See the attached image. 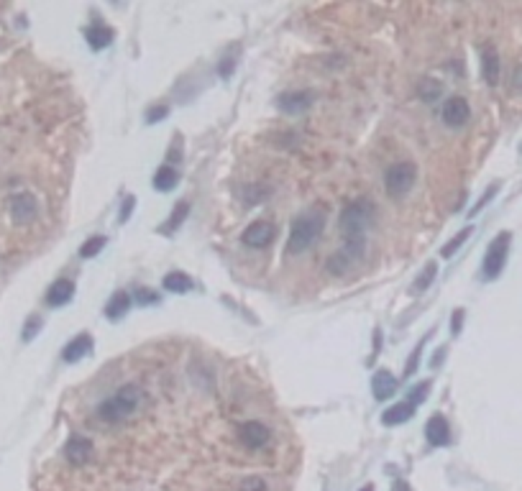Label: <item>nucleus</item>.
I'll return each instance as SVG.
<instances>
[{
    "label": "nucleus",
    "mask_w": 522,
    "mask_h": 491,
    "mask_svg": "<svg viewBox=\"0 0 522 491\" xmlns=\"http://www.w3.org/2000/svg\"><path fill=\"white\" fill-rule=\"evenodd\" d=\"M323 225H325V215L323 210H308L297 215L295 223H292V233H290V253H300V251H308L310 246H315V241L320 238L323 233Z\"/></svg>",
    "instance_id": "f03ea898"
},
{
    "label": "nucleus",
    "mask_w": 522,
    "mask_h": 491,
    "mask_svg": "<svg viewBox=\"0 0 522 491\" xmlns=\"http://www.w3.org/2000/svg\"><path fill=\"white\" fill-rule=\"evenodd\" d=\"M371 389H374V396H377L379 402L389 399V396L397 392L395 374H389V371H377V374H374V379H371Z\"/></svg>",
    "instance_id": "dca6fc26"
},
{
    "label": "nucleus",
    "mask_w": 522,
    "mask_h": 491,
    "mask_svg": "<svg viewBox=\"0 0 522 491\" xmlns=\"http://www.w3.org/2000/svg\"><path fill=\"white\" fill-rule=\"evenodd\" d=\"M361 491H374V486H371V483H366V486H364Z\"/></svg>",
    "instance_id": "58836bf2"
},
{
    "label": "nucleus",
    "mask_w": 522,
    "mask_h": 491,
    "mask_svg": "<svg viewBox=\"0 0 522 491\" xmlns=\"http://www.w3.org/2000/svg\"><path fill=\"white\" fill-rule=\"evenodd\" d=\"M103 246H105V236H92V238H87L85 246L79 249V256H82V259H92V256H97V253L103 251Z\"/></svg>",
    "instance_id": "5701e85b"
},
{
    "label": "nucleus",
    "mask_w": 522,
    "mask_h": 491,
    "mask_svg": "<svg viewBox=\"0 0 522 491\" xmlns=\"http://www.w3.org/2000/svg\"><path fill=\"white\" fill-rule=\"evenodd\" d=\"M174 184H177V169H174V166H169V164L159 166V169H156V174H154V187H156V190L166 192V190H172Z\"/></svg>",
    "instance_id": "412c9836"
},
{
    "label": "nucleus",
    "mask_w": 522,
    "mask_h": 491,
    "mask_svg": "<svg viewBox=\"0 0 522 491\" xmlns=\"http://www.w3.org/2000/svg\"><path fill=\"white\" fill-rule=\"evenodd\" d=\"M482 75L486 85H497L499 82V54L494 47H486L482 51Z\"/></svg>",
    "instance_id": "2eb2a0df"
},
{
    "label": "nucleus",
    "mask_w": 522,
    "mask_h": 491,
    "mask_svg": "<svg viewBox=\"0 0 522 491\" xmlns=\"http://www.w3.org/2000/svg\"><path fill=\"white\" fill-rule=\"evenodd\" d=\"M461 323H464V310H456L453 318H451V330H453V336L461 333Z\"/></svg>",
    "instance_id": "c9c22d12"
},
{
    "label": "nucleus",
    "mask_w": 522,
    "mask_h": 491,
    "mask_svg": "<svg viewBox=\"0 0 522 491\" xmlns=\"http://www.w3.org/2000/svg\"><path fill=\"white\" fill-rule=\"evenodd\" d=\"M92 440L90 438H82V435H72L69 443L64 445V455L72 466H85L90 458H92Z\"/></svg>",
    "instance_id": "6e6552de"
},
{
    "label": "nucleus",
    "mask_w": 522,
    "mask_h": 491,
    "mask_svg": "<svg viewBox=\"0 0 522 491\" xmlns=\"http://www.w3.org/2000/svg\"><path fill=\"white\" fill-rule=\"evenodd\" d=\"M471 233H474V228H471V225H466L464 231H458V233H456L453 238H451V241H448V243H445V246H443V249H440V256H443V259H451V256H453L456 251H458V249H461V246H464L466 238H469Z\"/></svg>",
    "instance_id": "4be33fe9"
},
{
    "label": "nucleus",
    "mask_w": 522,
    "mask_h": 491,
    "mask_svg": "<svg viewBox=\"0 0 522 491\" xmlns=\"http://www.w3.org/2000/svg\"><path fill=\"white\" fill-rule=\"evenodd\" d=\"M238 438H241V443L246 448H261V445L269 443V427L264 423H256V420H249V423H243L238 427Z\"/></svg>",
    "instance_id": "0eeeda50"
},
{
    "label": "nucleus",
    "mask_w": 522,
    "mask_h": 491,
    "mask_svg": "<svg viewBox=\"0 0 522 491\" xmlns=\"http://www.w3.org/2000/svg\"><path fill=\"white\" fill-rule=\"evenodd\" d=\"M136 302H138V305H151V302H159V294H156V292H149V289H138V292H136Z\"/></svg>",
    "instance_id": "2f4dec72"
},
{
    "label": "nucleus",
    "mask_w": 522,
    "mask_h": 491,
    "mask_svg": "<svg viewBox=\"0 0 522 491\" xmlns=\"http://www.w3.org/2000/svg\"><path fill=\"white\" fill-rule=\"evenodd\" d=\"M435 274H438V266H435V261H427L425 271H423V274H420V277L415 279V284H412V287H415V292H425V289L433 284Z\"/></svg>",
    "instance_id": "b1692460"
},
{
    "label": "nucleus",
    "mask_w": 522,
    "mask_h": 491,
    "mask_svg": "<svg viewBox=\"0 0 522 491\" xmlns=\"http://www.w3.org/2000/svg\"><path fill=\"white\" fill-rule=\"evenodd\" d=\"M169 113V108L166 105H154L149 108V113H146V123H156V121H162V118Z\"/></svg>",
    "instance_id": "7c9ffc66"
},
{
    "label": "nucleus",
    "mask_w": 522,
    "mask_h": 491,
    "mask_svg": "<svg viewBox=\"0 0 522 491\" xmlns=\"http://www.w3.org/2000/svg\"><path fill=\"white\" fill-rule=\"evenodd\" d=\"M412 414H415V405H410V402H397L392 405L389 410H384L382 414V425H402L407 420H412Z\"/></svg>",
    "instance_id": "f3484780"
},
{
    "label": "nucleus",
    "mask_w": 522,
    "mask_h": 491,
    "mask_svg": "<svg viewBox=\"0 0 522 491\" xmlns=\"http://www.w3.org/2000/svg\"><path fill=\"white\" fill-rule=\"evenodd\" d=\"M10 215H13V221L18 223V225L31 223L36 218V200L26 192L13 194V197H10Z\"/></svg>",
    "instance_id": "1a4fd4ad"
},
{
    "label": "nucleus",
    "mask_w": 522,
    "mask_h": 491,
    "mask_svg": "<svg viewBox=\"0 0 522 491\" xmlns=\"http://www.w3.org/2000/svg\"><path fill=\"white\" fill-rule=\"evenodd\" d=\"M469 116H471V108H469V100H466V97L453 95L443 103V123L445 125L461 128V125L469 123Z\"/></svg>",
    "instance_id": "423d86ee"
},
{
    "label": "nucleus",
    "mask_w": 522,
    "mask_h": 491,
    "mask_svg": "<svg viewBox=\"0 0 522 491\" xmlns=\"http://www.w3.org/2000/svg\"><path fill=\"white\" fill-rule=\"evenodd\" d=\"M39 327H41V320L39 318H31L29 323H26V330H23V340L29 343V340H34V336L39 333Z\"/></svg>",
    "instance_id": "473e14b6"
},
{
    "label": "nucleus",
    "mask_w": 522,
    "mask_h": 491,
    "mask_svg": "<svg viewBox=\"0 0 522 491\" xmlns=\"http://www.w3.org/2000/svg\"><path fill=\"white\" fill-rule=\"evenodd\" d=\"M510 241H512V236L502 231L489 243L486 256H484V279H497L502 274L504 264H507V253H510Z\"/></svg>",
    "instance_id": "39448f33"
},
{
    "label": "nucleus",
    "mask_w": 522,
    "mask_h": 491,
    "mask_svg": "<svg viewBox=\"0 0 522 491\" xmlns=\"http://www.w3.org/2000/svg\"><path fill=\"white\" fill-rule=\"evenodd\" d=\"M187 212H190V205H187V203H177V207H174L172 215H169V221L164 223V225H166L164 231L172 233L177 225H182V221L187 218Z\"/></svg>",
    "instance_id": "393cba45"
},
{
    "label": "nucleus",
    "mask_w": 522,
    "mask_h": 491,
    "mask_svg": "<svg viewBox=\"0 0 522 491\" xmlns=\"http://www.w3.org/2000/svg\"><path fill=\"white\" fill-rule=\"evenodd\" d=\"M238 491H266V483H264V479H259V476H249V479L241 481Z\"/></svg>",
    "instance_id": "cd10ccee"
},
{
    "label": "nucleus",
    "mask_w": 522,
    "mask_h": 491,
    "mask_svg": "<svg viewBox=\"0 0 522 491\" xmlns=\"http://www.w3.org/2000/svg\"><path fill=\"white\" fill-rule=\"evenodd\" d=\"M425 438H427V443L435 445V448L451 443V427H448V420H445L443 414H433V417L427 420Z\"/></svg>",
    "instance_id": "9b49d317"
},
{
    "label": "nucleus",
    "mask_w": 522,
    "mask_h": 491,
    "mask_svg": "<svg viewBox=\"0 0 522 491\" xmlns=\"http://www.w3.org/2000/svg\"><path fill=\"white\" fill-rule=\"evenodd\" d=\"M233 67H236V54L231 51V54H228V57H225L221 64H218V75H221V77H231Z\"/></svg>",
    "instance_id": "c85d7f7f"
},
{
    "label": "nucleus",
    "mask_w": 522,
    "mask_h": 491,
    "mask_svg": "<svg viewBox=\"0 0 522 491\" xmlns=\"http://www.w3.org/2000/svg\"><path fill=\"white\" fill-rule=\"evenodd\" d=\"M427 389H430V381H420V384H415L412 386V392L407 394V402H410V405H420V402L427 396Z\"/></svg>",
    "instance_id": "bb28decb"
},
{
    "label": "nucleus",
    "mask_w": 522,
    "mask_h": 491,
    "mask_svg": "<svg viewBox=\"0 0 522 491\" xmlns=\"http://www.w3.org/2000/svg\"><path fill=\"white\" fill-rule=\"evenodd\" d=\"M312 100H315V95L310 90H295V92H284L279 97V108L284 113H302L312 105Z\"/></svg>",
    "instance_id": "f8f14e48"
},
{
    "label": "nucleus",
    "mask_w": 522,
    "mask_h": 491,
    "mask_svg": "<svg viewBox=\"0 0 522 491\" xmlns=\"http://www.w3.org/2000/svg\"><path fill=\"white\" fill-rule=\"evenodd\" d=\"M514 85H517V87H522V67L517 69V72H514Z\"/></svg>",
    "instance_id": "4c0bfd02"
},
{
    "label": "nucleus",
    "mask_w": 522,
    "mask_h": 491,
    "mask_svg": "<svg viewBox=\"0 0 522 491\" xmlns=\"http://www.w3.org/2000/svg\"><path fill=\"white\" fill-rule=\"evenodd\" d=\"M90 348H92V338L87 336V333H82V336L72 338L67 346H64L62 358H64L67 364H77L79 358H85L87 353H90Z\"/></svg>",
    "instance_id": "ddd939ff"
},
{
    "label": "nucleus",
    "mask_w": 522,
    "mask_h": 491,
    "mask_svg": "<svg viewBox=\"0 0 522 491\" xmlns=\"http://www.w3.org/2000/svg\"><path fill=\"white\" fill-rule=\"evenodd\" d=\"M415 177H417V166L412 162H397L392 164L384 174V184H387V192L392 197H402L412 190V184H415Z\"/></svg>",
    "instance_id": "20e7f679"
},
{
    "label": "nucleus",
    "mask_w": 522,
    "mask_h": 491,
    "mask_svg": "<svg viewBox=\"0 0 522 491\" xmlns=\"http://www.w3.org/2000/svg\"><path fill=\"white\" fill-rule=\"evenodd\" d=\"M374 221V205L371 203H351L346 210L340 212V233L346 238V256L358 259L364 253L366 243V228Z\"/></svg>",
    "instance_id": "f257e3e1"
},
{
    "label": "nucleus",
    "mask_w": 522,
    "mask_h": 491,
    "mask_svg": "<svg viewBox=\"0 0 522 491\" xmlns=\"http://www.w3.org/2000/svg\"><path fill=\"white\" fill-rule=\"evenodd\" d=\"M72 297H75V284H72L69 279H59L49 287L47 305L49 307H62V305H67Z\"/></svg>",
    "instance_id": "4468645a"
},
{
    "label": "nucleus",
    "mask_w": 522,
    "mask_h": 491,
    "mask_svg": "<svg viewBox=\"0 0 522 491\" xmlns=\"http://www.w3.org/2000/svg\"><path fill=\"white\" fill-rule=\"evenodd\" d=\"M141 402V392H138V386L128 384L123 389H118L116 394H110L100 405L97 414L105 420V423H118V420H126L131 414L136 412V407Z\"/></svg>",
    "instance_id": "7ed1b4c3"
},
{
    "label": "nucleus",
    "mask_w": 522,
    "mask_h": 491,
    "mask_svg": "<svg viewBox=\"0 0 522 491\" xmlns=\"http://www.w3.org/2000/svg\"><path fill=\"white\" fill-rule=\"evenodd\" d=\"M420 353H423V343L412 351V356H410V361H407V366H405V374L410 376V374H415L417 371V361H420Z\"/></svg>",
    "instance_id": "72a5a7b5"
},
{
    "label": "nucleus",
    "mask_w": 522,
    "mask_h": 491,
    "mask_svg": "<svg viewBox=\"0 0 522 491\" xmlns=\"http://www.w3.org/2000/svg\"><path fill=\"white\" fill-rule=\"evenodd\" d=\"M328 271L330 274H336V277H340V274H346L348 271V256L343 253V251L333 253V256L328 259Z\"/></svg>",
    "instance_id": "a878e982"
},
{
    "label": "nucleus",
    "mask_w": 522,
    "mask_h": 491,
    "mask_svg": "<svg viewBox=\"0 0 522 491\" xmlns=\"http://www.w3.org/2000/svg\"><path fill=\"white\" fill-rule=\"evenodd\" d=\"M85 39L90 41L92 49H105L110 47V41H113V29H108L103 23H95V26L85 29Z\"/></svg>",
    "instance_id": "a211bd4d"
},
{
    "label": "nucleus",
    "mask_w": 522,
    "mask_h": 491,
    "mask_svg": "<svg viewBox=\"0 0 522 491\" xmlns=\"http://www.w3.org/2000/svg\"><path fill=\"white\" fill-rule=\"evenodd\" d=\"M162 287L169 289V292H179V294H184V292L192 289V279H190L187 274H182V271H169V274L164 277V281H162Z\"/></svg>",
    "instance_id": "aec40b11"
},
{
    "label": "nucleus",
    "mask_w": 522,
    "mask_h": 491,
    "mask_svg": "<svg viewBox=\"0 0 522 491\" xmlns=\"http://www.w3.org/2000/svg\"><path fill=\"white\" fill-rule=\"evenodd\" d=\"M128 307H131V297H128V292H116V294L110 297V302L105 305L108 320L123 318V315L128 312Z\"/></svg>",
    "instance_id": "6ab92c4d"
},
{
    "label": "nucleus",
    "mask_w": 522,
    "mask_h": 491,
    "mask_svg": "<svg viewBox=\"0 0 522 491\" xmlns=\"http://www.w3.org/2000/svg\"><path fill=\"white\" fill-rule=\"evenodd\" d=\"M497 190H499V187H497V184H492V187H489V190H486V192H484L482 197H479V203H476L474 207H471V215H476V212H482V210H484V205L489 203L494 194H497Z\"/></svg>",
    "instance_id": "c756f323"
},
{
    "label": "nucleus",
    "mask_w": 522,
    "mask_h": 491,
    "mask_svg": "<svg viewBox=\"0 0 522 491\" xmlns=\"http://www.w3.org/2000/svg\"><path fill=\"white\" fill-rule=\"evenodd\" d=\"M271 238H274V228H271L269 223L264 221H256L251 223L246 231H243L241 241L249 246V249H261V246H269Z\"/></svg>",
    "instance_id": "9d476101"
},
{
    "label": "nucleus",
    "mask_w": 522,
    "mask_h": 491,
    "mask_svg": "<svg viewBox=\"0 0 522 491\" xmlns=\"http://www.w3.org/2000/svg\"><path fill=\"white\" fill-rule=\"evenodd\" d=\"M134 205H136V200L131 197V194H128L126 200H123V210H121V218H118V223H126L128 221V215L134 212Z\"/></svg>",
    "instance_id": "f704fd0d"
},
{
    "label": "nucleus",
    "mask_w": 522,
    "mask_h": 491,
    "mask_svg": "<svg viewBox=\"0 0 522 491\" xmlns=\"http://www.w3.org/2000/svg\"><path fill=\"white\" fill-rule=\"evenodd\" d=\"M392 491H410V486H407L405 481H397L395 486H392Z\"/></svg>",
    "instance_id": "e433bc0d"
}]
</instances>
